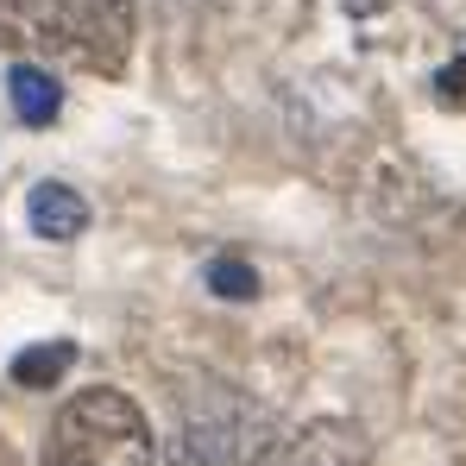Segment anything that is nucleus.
<instances>
[{
	"mask_svg": "<svg viewBox=\"0 0 466 466\" xmlns=\"http://www.w3.org/2000/svg\"><path fill=\"white\" fill-rule=\"evenodd\" d=\"M6 95H13V114L25 120V127H51L57 120V107H64V88L51 70H38V64H13L6 70Z\"/></svg>",
	"mask_w": 466,
	"mask_h": 466,
	"instance_id": "nucleus-6",
	"label": "nucleus"
},
{
	"mask_svg": "<svg viewBox=\"0 0 466 466\" xmlns=\"http://www.w3.org/2000/svg\"><path fill=\"white\" fill-rule=\"evenodd\" d=\"M25 221H32L38 239H76V233L88 228V202H82L70 183H32Z\"/></svg>",
	"mask_w": 466,
	"mask_h": 466,
	"instance_id": "nucleus-5",
	"label": "nucleus"
},
{
	"mask_svg": "<svg viewBox=\"0 0 466 466\" xmlns=\"http://www.w3.org/2000/svg\"><path fill=\"white\" fill-rule=\"evenodd\" d=\"M70 360H76V347H70V340H57V347H25V353L13 360V379H19V385H51Z\"/></svg>",
	"mask_w": 466,
	"mask_h": 466,
	"instance_id": "nucleus-7",
	"label": "nucleus"
},
{
	"mask_svg": "<svg viewBox=\"0 0 466 466\" xmlns=\"http://www.w3.org/2000/svg\"><path fill=\"white\" fill-rule=\"evenodd\" d=\"M278 441V422L258 397L233 385H196L177 410V435H170V466H265Z\"/></svg>",
	"mask_w": 466,
	"mask_h": 466,
	"instance_id": "nucleus-3",
	"label": "nucleus"
},
{
	"mask_svg": "<svg viewBox=\"0 0 466 466\" xmlns=\"http://www.w3.org/2000/svg\"><path fill=\"white\" fill-rule=\"evenodd\" d=\"M278 466H372V448H366V435H360L353 422L321 416V422H309V429L278 454Z\"/></svg>",
	"mask_w": 466,
	"mask_h": 466,
	"instance_id": "nucleus-4",
	"label": "nucleus"
},
{
	"mask_svg": "<svg viewBox=\"0 0 466 466\" xmlns=\"http://www.w3.org/2000/svg\"><path fill=\"white\" fill-rule=\"evenodd\" d=\"M45 466H157L152 422L127 390L88 385L51 416Z\"/></svg>",
	"mask_w": 466,
	"mask_h": 466,
	"instance_id": "nucleus-2",
	"label": "nucleus"
},
{
	"mask_svg": "<svg viewBox=\"0 0 466 466\" xmlns=\"http://www.w3.org/2000/svg\"><path fill=\"white\" fill-rule=\"evenodd\" d=\"M208 290H221V297H252L258 278H252V265H239V258H215V265H208Z\"/></svg>",
	"mask_w": 466,
	"mask_h": 466,
	"instance_id": "nucleus-8",
	"label": "nucleus"
},
{
	"mask_svg": "<svg viewBox=\"0 0 466 466\" xmlns=\"http://www.w3.org/2000/svg\"><path fill=\"white\" fill-rule=\"evenodd\" d=\"M133 38L139 0H0V51L51 57L82 76H120Z\"/></svg>",
	"mask_w": 466,
	"mask_h": 466,
	"instance_id": "nucleus-1",
	"label": "nucleus"
},
{
	"mask_svg": "<svg viewBox=\"0 0 466 466\" xmlns=\"http://www.w3.org/2000/svg\"><path fill=\"white\" fill-rule=\"evenodd\" d=\"M435 88H441L448 101H466V57H461V64H448V70L435 76Z\"/></svg>",
	"mask_w": 466,
	"mask_h": 466,
	"instance_id": "nucleus-9",
	"label": "nucleus"
}]
</instances>
